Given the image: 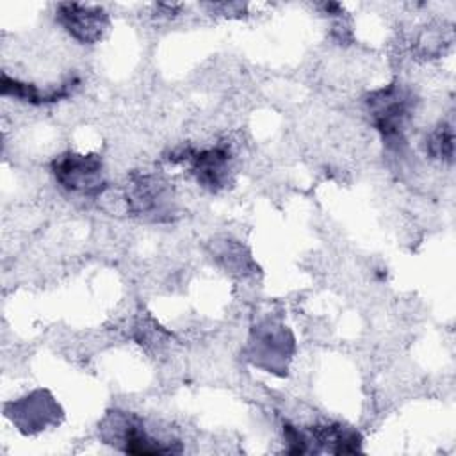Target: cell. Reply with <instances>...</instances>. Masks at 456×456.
<instances>
[{
	"mask_svg": "<svg viewBox=\"0 0 456 456\" xmlns=\"http://www.w3.org/2000/svg\"><path fill=\"white\" fill-rule=\"evenodd\" d=\"M7 419L23 433L36 435L50 426H57L62 419L59 403L48 390L37 388L4 406Z\"/></svg>",
	"mask_w": 456,
	"mask_h": 456,
	"instance_id": "obj_8",
	"label": "cell"
},
{
	"mask_svg": "<svg viewBox=\"0 0 456 456\" xmlns=\"http://www.w3.org/2000/svg\"><path fill=\"white\" fill-rule=\"evenodd\" d=\"M287 454H356L362 452V435L342 422L314 426H283Z\"/></svg>",
	"mask_w": 456,
	"mask_h": 456,
	"instance_id": "obj_3",
	"label": "cell"
},
{
	"mask_svg": "<svg viewBox=\"0 0 456 456\" xmlns=\"http://www.w3.org/2000/svg\"><path fill=\"white\" fill-rule=\"evenodd\" d=\"M55 20L75 41L82 45L98 43L110 23L109 12L102 5L80 2L57 4Z\"/></svg>",
	"mask_w": 456,
	"mask_h": 456,
	"instance_id": "obj_9",
	"label": "cell"
},
{
	"mask_svg": "<svg viewBox=\"0 0 456 456\" xmlns=\"http://www.w3.org/2000/svg\"><path fill=\"white\" fill-rule=\"evenodd\" d=\"M50 171L55 183L78 200H96L109 185L103 160L96 153L64 151L52 160Z\"/></svg>",
	"mask_w": 456,
	"mask_h": 456,
	"instance_id": "obj_4",
	"label": "cell"
},
{
	"mask_svg": "<svg viewBox=\"0 0 456 456\" xmlns=\"http://www.w3.org/2000/svg\"><path fill=\"white\" fill-rule=\"evenodd\" d=\"M173 164H183L194 176L198 185L210 192L228 187L233 175V155L226 144H216L203 150L176 148L167 157Z\"/></svg>",
	"mask_w": 456,
	"mask_h": 456,
	"instance_id": "obj_6",
	"label": "cell"
},
{
	"mask_svg": "<svg viewBox=\"0 0 456 456\" xmlns=\"http://www.w3.org/2000/svg\"><path fill=\"white\" fill-rule=\"evenodd\" d=\"M426 153L440 162H452L454 159V130L451 121H440L424 141Z\"/></svg>",
	"mask_w": 456,
	"mask_h": 456,
	"instance_id": "obj_11",
	"label": "cell"
},
{
	"mask_svg": "<svg viewBox=\"0 0 456 456\" xmlns=\"http://www.w3.org/2000/svg\"><path fill=\"white\" fill-rule=\"evenodd\" d=\"M363 103L385 146L392 151H401L406 146V132L417 109L413 91L401 82H394L367 93Z\"/></svg>",
	"mask_w": 456,
	"mask_h": 456,
	"instance_id": "obj_1",
	"label": "cell"
},
{
	"mask_svg": "<svg viewBox=\"0 0 456 456\" xmlns=\"http://www.w3.org/2000/svg\"><path fill=\"white\" fill-rule=\"evenodd\" d=\"M78 86H80V80L75 75L68 77L64 82L53 87L41 89L34 84L21 82L18 78H11L7 73H2L0 91H2V96H12L32 105H45V103H55L64 98H69L78 89Z\"/></svg>",
	"mask_w": 456,
	"mask_h": 456,
	"instance_id": "obj_10",
	"label": "cell"
},
{
	"mask_svg": "<svg viewBox=\"0 0 456 456\" xmlns=\"http://www.w3.org/2000/svg\"><path fill=\"white\" fill-rule=\"evenodd\" d=\"M100 438L125 454L160 456L180 454L182 444L173 436H157L142 417L125 410H109L98 424Z\"/></svg>",
	"mask_w": 456,
	"mask_h": 456,
	"instance_id": "obj_2",
	"label": "cell"
},
{
	"mask_svg": "<svg viewBox=\"0 0 456 456\" xmlns=\"http://www.w3.org/2000/svg\"><path fill=\"white\" fill-rule=\"evenodd\" d=\"M246 353L253 365L283 374L294 353V337L281 322L264 321L251 330Z\"/></svg>",
	"mask_w": 456,
	"mask_h": 456,
	"instance_id": "obj_7",
	"label": "cell"
},
{
	"mask_svg": "<svg viewBox=\"0 0 456 456\" xmlns=\"http://www.w3.org/2000/svg\"><path fill=\"white\" fill-rule=\"evenodd\" d=\"M125 203L132 216L151 223H169L178 216L175 191L157 173H134L125 187Z\"/></svg>",
	"mask_w": 456,
	"mask_h": 456,
	"instance_id": "obj_5",
	"label": "cell"
}]
</instances>
